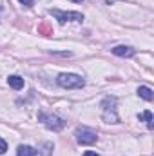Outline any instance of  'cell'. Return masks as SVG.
I'll return each instance as SVG.
<instances>
[{
  "instance_id": "obj_4",
  "label": "cell",
  "mask_w": 154,
  "mask_h": 156,
  "mask_svg": "<svg viewBox=\"0 0 154 156\" xmlns=\"http://www.w3.org/2000/svg\"><path fill=\"white\" fill-rule=\"evenodd\" d=\"M60 24H65L69 20H75V22H82L83 20V15L82 13H76V11H60V9H51L49 11Z\"/></svg>"
},
{
  "instance_id": "obj_2",
  "label": "cell",
  "mask_w": 154,
  "mask_h": 156,
  "mask_svg": "<svg viewBox=\"0 0 154 156\" xmlns=\"http://www.w3.org/2000/svg\"><path fill=\"white\" fill-rule=\"evenodd\" d=\"M58 85L64 89H82L85 85V80L75 73H62L58 75Z\"/></svg>"
},
{
  "instance_id": "obj_8",
  "label": "cell",
  "mask_w": 154,
  "mask_h": 156,
  "mask_svg": "<svg viewBox=\"0 0 154 156\" xmlns=\"http://www.w3.org/2000/svg\"><path fill=\"white\" fill-rule=\"evenodd\" d=\"M7 83H9V87H13L15 91H20V89L24 87V78H22V76H16V75H13V76L7 78Z\"/></svg>"
},
{
  "instance_id": "obj_13",
  "label": "cell",
  "mask_w": 154,
  "mask_h": 156,
  "mask_svg": "<svg viewBox=\"0 0 154 156\" xmlns=\"http://www.w3.org/2000/svg\"><path fill=\"white\" fill-rule=\"evenodd\" d=\"M18 2L26 7H33V4H35V0H18Z\"/></svg>"
},
{
  "instance_id": "obj_11",
  "label": "cell",
  "mask_w": 154,
  "mask_h": 156,
  "mask_svg": "<svg viewBox=\"0 0 154 156\" xmlns=\"http://www.w3.org/2000/svg\"><path fill=\"white\" fill-rule=\"evenodd\" d=\"M51 149H53V144H49V142H47V144H44V151H42V154L49 156V154H51Z\"/></svg>"
},
{
  "instance_id": "obj_1",
  "label": "cell",
  "mask_w": 154,
  "mask_h": 156,
  "mask_svg": "<svg viewBox=\"0 0 154 156\" xmlns=\"http://www.w3.org/2000/svg\"><path fill=\"white\" fill-rule=\"evenodd\" d=\"M102 109H103V122L107 123H120V116L116 113V98L114 96H105L102 100Z\"/></svg>"
},
{
  "instance_id": "obj_9",
  "label": "cell",
  "mask_w": 154,
  "mask_h": 156,
  "mask_svg": "<svg viewBox=\"0 0 154 156\" xmlns=\"http://www.w3.org/2000/svg\"><path fill=\"white\" fill-rule=\"evenodd\" d=\"M16 156H37V151L31 145H18Z\"/></svg>"
},
{
  "instance_id": "obj_7",
  "label": "cell",
  "mask_w": 154,
  "mask_h": 156,
  "mask_svg": "<svg viewBox=\"0 0 154 156\" xmlns=\"http://www.w3.org/2000/svg\"><path fill=\"white\" fill-rule=\"evenodd\" d=\"M138 96L140 98H143V100H147V102H151L154 98V93L151 87H147V85H140L138 87Z\"/></svg>"
},
{
  "instance_id": "obj_5",
  "label": "cell",
  "mask_w": 154,
  "mask_h": 156,
  "mask_svg": "<svg viewBox=\"0 0 154 156\" xmlns=\"http://www.w3.org/2000/svg\"><path fill=\"white\" fill-rule=\"evenodd\" d=\"M76 142L82 144V145H91V144H96L98 142V134L87 127H82V129H76Z\"/></svg>"
},
{
  "instance_id": "obj_12",
  "label": "cell",
  "mask_w": 154,
  "mask_h": 156,
  "mask_svg": "<svg viewBox=\"0 0 154 156\" xmlns=\"http://www.w3.org/2000/svg\"><path fill=\"white\" fill-rule=\"evenodd\" d=\"M5 151H7V142L4 138H0V154H4Z\"/></svg>"
},
{
  "instance_id": "obj_6",
  "label": "cell",
  "mask_w": 154,
  "mask_h": 156,
  "mask_svg": "<svg viewBox=\"0 0 154 156\" xmlns=\"http://www.w3.org/2000/svg\"><path fill=\"white\" fill-rule=\"evenodd\" d=\"M113 55L121 56V58H131L136 55V49H132L129 45H116V47H113Z\"/></svg>"
},
{
  "instance_id": "obj_10",
  "label": "cell",
  "mask_w": 154,
  "mask_h": 156,
  "mask_svg": "<svg viewBox=\"0 0 154 156\" xmlns=\"http://www.w3.org/2000/svg\"><path fill=\"white\" fill-rule=\"evenodd\" d=\"M138 120L140 122H147V127L152 131L154 129V123H152V113L151 111H143L142 115H138Z\"/></svg>"
},
{
  "instance_id": "obj_14",
  "label": "cell",
  "mask_w": 154,
  "mask_h": 156,
  "mask_svg": "<svg viewBox=\"0 0 154 156\" xmlns=\"http://www.w3.org/2000/svg\"><path fill=\"white\" fill-rule=\"evenodd\" d=\"M83 156H100V154H98V153H94V151H85Z\"/></svg>"
},
{
  "instance_id": "obj_3",
  "label": "cell",
  "mask_w": 154,
  "mask_h": 156,
  "mask_svg": "<svg viewBox=\"0 0 154 156\" xmlns=\"http://www.w3.org/2000/svg\"><path fill=\"white\" fill-rule=\"evenodd\" d=\"M38 120L47 127V129H51V131H54V133H58V131H62L64 127H65V120L60 116H56V115H49V113H45V111H40L38 113Z\"/></svg>"
},
{
  "instance_id": "obj_15",
  "label": "cell",
  "mask_w": 154,
  "mask_h": 156,
  "mask_svg": "<svg viewBox=\"0 0 154 156\" xmlns=\"http://www.w3.org/2000/svg\"><path fill=\"white\" fill-rule=\"evenodd\" d=\"M71 2H76V4H82V2H83V0H71Z\"/></svg>"
}]
</instances>
